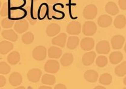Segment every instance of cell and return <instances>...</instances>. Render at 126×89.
<instances>
[{
	"label": "cell",
	"instance_id": "obj_1",
	"mask_svg": "<svg viewBox=\"0 0 126 89\" xmlns=\"http://www.w3.org/2000/svg\"><path fill=\"white\" fill-rule=\"evenodd\" d=\"M27 12L23 8L10 9L8 18L12 21L21 20L27 16Z\"/></svg>",
	"mask_w": 126,
	"mask_h": 89
},
{
	"label": "cell",
	"instance_id": "obj_2",
	"mask_svg": "<svg viewBox=\"0 0 126 89\" xmlns=\"http://www.w3.org/2000/svg\"><path fill=\"white\" fill-rule=\"evenodd\" d=\"M98 14V9L94 4H90L85 7L83 10V16L86 19H93Z\"/></svg>",
	"mask_w": 126,
	"mask_h": 89
},
{
	"label": "cell",
	"instance_id": "obj_3",
	"mask_svg": "<svg viewBox=\"0 0 126 89\" xmlns=\"http://www.w3.org/2000/svg\"><path fill=\"white\" fill-rule=\"evenodd\" d=\"M46 56L47 49L43 45L36 47L32 52V57L36 61H43L46 59Z\"/></svg>",
	"mask_w": 126,
	"mask_h": 89
},
{
	"label": "cell",
	"instance_id": "obj_4",
	"mask_svg": "<svg viewBox=\"0 0 126 89\" xmlns=\"http://www.w3.org/2000/svg\"><path fill=\"white\" fill-rule=\"evenodd\" d=\"M96 30V24L94 21H86L82 26V33L86 36H93Z\"/></svg>",
	"mask_w": 126,
	"mask_h": 89
},
{
	"label": "cell",
	"instance_id": "obj_5",
	"mask_svg": "<svg viewBox=\"0 0 126 89\" xmlns=\"http://www.w3.org/2000/svg\"><path fill=\"white\" fill-rule=\"evenodd\" d=\"M60 65L58 61L53 59L48 60L44 65L45 71L47 73L52 74L57 73L60 70Z\"/></svg>",
	"mask_w": 126,
	"mask_h": 89
},
{
	"label": "cell",
	"instance_id": "obj_6",
	"mask_svg": "<svg viewBox=\"0 0 126 89\" xmlns=\"http://www.w3.org/2000/svg\"><path fill=\"white\" fill-rule=\"evenodd\" d=\"M67 32L72 35H77L81 31V24L78 21H72L67 26Z\"/></svg>",
	"mask_w": 126,
	"mask_h": 89
},
{
	"label": "cell",
	"instance_id": "obj_7",
	"mask_svg": "<svg viewBox=\"0 0 126 89\" xmlns=\"http://www.w3.org/2000/svg\"><path fill=\"white\" fill-rule=\"evenodd\" d=\"M125 42V38L121 35H116L113 36L111 39V47L115 50L122 49Z\"/></svg>",
	"mask_w": 126,
	"mask_h": 89
},
{
	"label": "cell",
	"instance_id": "obj_8",
	"mask_svg": "<svg viewBox=\"0 0 126 89\" xmlns=\"http://www.w3.org/2000/svg\"><path fill=\"white\" fill-rule=\"evenodd\" d=\"M110 45L107 41L103 40L99 41L96 46V51L97 53L101 55H106L109 53Z\"/></svg>",
	"mask_w": 126,
	"mask_h": 89
},
{
	"label": "cell",
	"instance_id": "obj_9",
	"mask_svg": "<svg viewBox=\"0 0 126 89\" xmlns=\"http://www.w3.org/2000/svg\"><path fill=\"white\" fill-rule=\"evenodd\" d=\"M42 72L39 69H32L27 73V78L31 82H38L41 76Z\"/></svg>",
	"mask_w": 126,
	"mask_h": 89
},
{
	"label": "cell",
	"instance_id": "obj_10",
	"mask_svg": "<svg viewBox=\"0 0 126 89\" xmlns=\"http://www.w3.org/2000/svg\"><path fill=\"white\" fill-rule=\"evenodd\" d=\"M29 23L25 19H21L16 21L14 26V30L18 33H23L28 30Z\"/></svg>",
	"mask_w": 126,
	"mask_h": 89
},
{
	"label": "cell",
	"instance_id": "obj_11",
	"mask_svg": "<svg viewBox=\"0 0 126 89\" xmlns=\"http://www.w3.org/2000/svg\"><path fill=\"white\" fill-rule=\"evenodd\" d=\"M96 55L94 51L87 52L84 53L82 57V64L85 66H89L94 63V59H95Z\"/></svg>",
	"mask_w": 126,
	"mask_h": 89
},
{
	"label": "cell",
	"instance_id": "obj_12",
	"mask_svg": "<svg viewBox=\"0 0 126 89\" xmlns=\"http://www.w3.org/2000/svg\"><path fill=\"white\" fill-rule=\"evenodd\" d=\"M81 48L84 51H90L94 49V41L92 38H84L81 40L80 43Z\"/></svg>",
	"mask_w": 126,
	"mask_h": 89
},
{
	"label": "cell",
	"instance_id": "obj_13",
	"mask_svg": "<svg viewBox=\"0 0 126 89\" xmlns=\"http://www.w3.org/2000/svg\"><path fill=\"white\" fill-rule=\"evenodd\" d=\"M67 36L64 33H61L59 34L55 38H53L52 40V44L55 45H58L61 47H64L65 45V42H66Z\"/></svg>",
	"mask_w": 126,
	"mask_h": 89
},
{
	"label": "cell",
	"instance_id": "obj_14",
	"mask_svg": "<svg viewBox=\"0 0 126 89\" xmlns=\"http://www.w3.org/2000/svg\"><path fill=\"white\" fill-rule=\"evenodd\" d=\"M9 81L12 86L16 87V86H19L22 83L23 78L20 73L17 72H15L10 74L9 78Z\"/></svg>",
	"mask_w": 126,
	"mask_h": 89
},
{
	"label": "cell",
	"instance_id": "obj_15",
	"mask_svg": "<svg viewBox=\"0 0 126 89\" xmlns=\"http://www.w3.org/2000/svg\"><path fill=\"white\" fill-rule=\"evenodd\" d=\"M111 23H112V18L109 15H103L98 18V26L102 28H106V27H109Z\"/></svg>",
	"mask_w": 126,
	"mask_h": 89
},
{
	"label": "cell",
	"instance_id": "obj_16",
	"mask_svg": "<svg viewBox=\"0 0 126 89\" xmlns=\"http://www.w3.org/2000/svg\"><path fill=\"white\" fill-rule=\"evenodd\" d=\"M61 30V27L56 23H52L47 26L46 33L50 37H53L59 33Z\"/></svg>",
	"mask_w": 126,
	"mask_h": 89
},
{
	"label": "cell",
	"instance_id": "obj_17",
	"mask_svg": "<svg viewBox=\"0 0 126 89\" xmlns=\"http://www.w3.org/2000/svg\"><path fill=\"white\" fill-rule=\"evenodd\" d=\"M1 35L4 39L9 40L10 41L16 42L18 40V35L14 30H5L1 33Z\"/></svg>",
	"mask_w": 126,
	"mask_h": 89
},
{
	"label": "cell",
	"instance_id": "obj_18",
	"mask_svg": "<svg viewBox=\"0 0 126 89\" xmlns=\"http://www.w3.org/2000/svg\"><path fill=\"white\" fill-rule=\"evenodd\" d=\"M14 49V44L10 41H2L0 43V53L1 55H6Z\"/></svg>",
	"mask_w": 126,
	"mask_h": 89
},
{
	"label": "cell",
	"instance_id": "obj_19",
	"mask_svg": "<svg viewBox=\"0 0 126 89\" xmlns=\"http://www.w3.org/2000/svg\"><path fill=\"white\" fill-rule=\"evenodd\" d=\"M123 54L120 52H113L109 55L110 63L112 64H118L120 63L123 59Z\"/></svg>",
	"mask_w": 126,
	"mask_h": 89
},
{
	"label": "cell",
	"instance_id": "obj_20",
	"mask_svg": "<svg viewBox=\"0 0 126 89\" xmlns=\"http://www.w3.org/2000/svg\"><path fill=\"white\" fill-rule=\"evenodd\" d=\"M106 12L111 16L116 15L119 13V9L117 5L113 2H109L105 6Z\"/></svg>",
	"mask_w": 126,
	"mask_h": 89
},
{
	"label": "cell",
	"instance_id": "obj_21",
	"mask_svg": "<svg viewBox=\"0 0 126 89\" xmlns=\"http://www.w3.org/2000/svg\"><path fill=\"white\" fill-rule=\"evenodd\" d=\"M85 79L89 82H95L98 79V73L94 70H87L84 74Z\"/></svg>",
	"mask_w": 126,
	"mask_h": 89
},
{
	"label": "cell",
	"instance_id": "obj_22",
	"mask_svg": "<svg viewBox=\"0 0 126 89\" xmlns=\"http://www.w3.org/2000/svg\"><path fill=\"white\" fill-rule=\"evenodd\" d=\"M62 50L56 46H52L48 50V56L50 58L58 59L62 55Z\"/></svg>",
	"mask_w": 126,
	"mask_h": 89
},
{
	"label": "cell",
	"instance_id": "obj_23",
	"mask_svg": "<svg viewBox=\"0 0 126 89\" xmlns=\"http://www.w3.org/2000/svg\"><path fill=\"white\" fill-rule=\"evenodd\" d=\"M49 8L47 3H43L39 7L38 11V18L39 20H43L48 15Z\"/></svg>",
	"mask_w": 126,
	"mask_h": 89
},
{
	"label": "cell",
	"instance_id": "obj_24",
	"mask_svg": "<svg viewBox=\"0 0 126 89\" xmlns=\"http://www.w3.org/2000/svg\"><path fill=\"white\" fill-rule=\"evenodd\" d=\"M73 61V55L71 53H65L63 55L60 59L61 64L63 67L70 66Z\"/></svg>",
	"mask_w": 126,
	"mask_h": 89
},
{
	"label": "cell",
	"instance_id": "obj_25",
	"mask_svg": "<svg viewBox=\"0 0 126 89\" xmlns=\"http://www.w3.org/2000/svg\"><path fill=\"white\" fill-rule=\"evenodd\" d=\"M21 59L20 54L18 53V52H11L9 55L7 56V61L11 65H16L19 62Z\"/></svg>",
	"mask_w": 126,
	"mask_h": 89
},
{
	"label": "cell",
	"instance_id": "obj_26",
	"mask_svg": "<svg viewBox=\"0 0 126 89\" xmlns=\"http://www.w3.org/2000/svg\"><path fill=\"white\" fill-rule=\"evenodd\" d=\"M114 26L116 29H123L126 25V18L124 15H119L115 18L113 22Z\"/></svg>",
	"mask_w": 126,
	"mask_h": 89
},
{
	"label": "cell",
	"instance_id": "obj_27",
	"mask_svg": "<svg viewBox=\"0 0 126 89\" xmlns=\"http://www.w3.org/2000/svg\"><path fill=\"white\" fill-rule=\"evenodd\" d=\"M79 40V38L75 36H71L69 37L67 43V47L70 50H73L78 47Z\"/></svg>",
	"mask_w": 126,
	"mask_h": 89
},
{
	"label": "cell",
	"instance_id": "obj_28",
	"mask_svg": "<svg viewBox=\"0 0 126 89\" xmlns=\"http://www.w3.org/2000/svg\"><path fill=\"white\" fill-rule=\"evenodd\" d=\"M10 9L23 8L26 4V0H8Z\"/></svg>",
	"mask_w": 126,
	"mask_h": 89
},
{
	"label": "cell",
	"instance_id": "obj_29",
	"mask_svg": "<svg viewBox=\"0 0 126 89\" xmlns=\"http://www.w3.org/2000/svg\"><path fill=\"white\" fill-rule=\"evenodd\" d=\"M41 81L44 84L51 86V85H53L55 83L56 78L53 74H44L42 77Z\"/></svg>",
	"mask_w": 126,
	"mask_h": 89
},
{
	"label": "cell",
	"instance_id": "obj_30",
	"mask_svg": "<svg viewBox=\"0 0 126 89\" xmlns=\"http://www.w3.org/2000/svg\"><path fill=\"white\" fill-rule=\"evenodd\" d=\"M115 74L119 77H123L126 74V62L124 61L119 64L115 70Z\"/></svg>",
	"mask_w": 126,
	"mask_h": 89
},
{
	"label": "cell",
	"instance_id": "obj_31",
	"mask_svg": "<svg viewBox=\"0 0 126 89\" xmlns=\"http://www.w3.org/2000/svg\"><path fill=\"white\" fill-rule=\"evenodd\" d=\"M99 83L104 86H109L112 82V76L109 73H105L102 74L99 79Z\"/></svg>",
	"mask_w": 126,
	"mask_h": 89
},
{
	"label": "cell",
	"instance_id": "obj_32",
	"mask_svg": "<svg viewBox=\"0 0 126 89\" xmlns=\"http://www.w3.org/2000/svg\"><path fill=\"white\" fill-rule=\"evenodd\" d=\"M22 41L25 44H31L34 40V35L32 33L27 32L22 36Z\"/></svg>",
	"mask_w": 126,
	"mask_h": 89
},
{
	"label": "cell",
	"instance_id": "obj_33",
	"mask_svg": "<svg viewBox=\"0 0 126 89\" xmlns=\"http://www.w3.org/2000/svg\"><path fill=\"white\" fill-rule=\"evenodd\" d=\"M107 63H108V59L105 56H99L96 59V64L99 67H104L107 65Z\"/></svg>",
	"mask_w": 126,
	"mask_h": 89
},
{
	"label": "cell",
	"instance_id": "obj_34",
	"mask_svg": "<svg viewBox=\"0 0 126 89\" xmlns=\"http://www.w3.org/2000/svg\"><path fill=\"white\" fill-rule=\"evenodd\" d=\"M10 70V65L5 62H0V74H7Z\"/></svg>",
	"mask_w": 126,
	"mask_h": 89
},
{
	"label": "cell",
	"instance_id": "obj_35",
	"mask_svg": "<svg viewBox=\"0 0 126 89\" xmlns=\"http://www.w3.org/2000/svg\"><path fill=\"white\" fill-rule=\"evenodd\" d=\"M14 24V21L11 20L8 17H5L1 21V26L4 29H10L12 27Z\"/></svg>",
	"mask_w": 126,
	"mask_h": 89
},
{
	"label": "cell",
	"instance_id": "obj_36",
	"mask_svg": "<svg viewBox=\"0 0 126 89\" xmlns=\"http://www.w3.org/2000/svg\"><path fill=\"white\" fill-rule=\"evenodd\" d=\"M10 9V7H9L8 2L4 3L2 6V8H1V12H0V15H1V16L3 17L7 16L8 15H9Z\"/></svg>",
	"mask_w": 126,
	"mask_h": 89
},
{
	"label": "cell",
	"instance_id": "obj_37",
	"mask_svg": "<svg viewBox=\"0 0 126 89\" xmlns=\"http://www.w3.org/2000/svg\"><path fill=\"white\" fill-rule=\"evenodd\" d=\"M55 14L52 15V18L55 19H62L64 17V14L61 11H57V10H53Z\"/></svg>",
	"mask_w": 126,
	"mask_h": 89
},
{
	"label": "cell",
	"instance_id": "obj_38",
	"mask_svg": "<svg viewBox=\"0 0 126 89\" xmlns=\"http://www.w3.org/2000/svg\"><path fill=\"white\" fill-rule=\"evenodd\" d=\"M118 4L119 7L123 10H126V0H119Z\"/></svg>",
	"mask_w": 126,
	"mask_h": 89
},
{
	"label": "cell",
	"instance_id": "obj_39",
	"mask_svg": "<svg viewBox=\"0 0 126 89\" xmlns=\"http://www.w3.org/2000/svg\"><path fill=\"white\" fill-rule=\"evenodd\" d=\"M6 84V79L4 76L0 75V88L3 87Z\"/></svg>",
	"mask_w": 126,
	"mask_h": 89
},
{
	"label": "cell",
	"instance_id": "obj_40",
	"mask_svg": "<svg viewBox=\"0 0 126 89\" xmlns=\"http://www.w3.org/2000/svg\"><path fill=\"white\" fill-rule=\"evenodd\" d=\"M54 89H67V87L65 85L63 84H58L55 86Z\"/></svg>",
	"mask_w": 126,
	"mask_h": 89
},
{
	"label": "cell",
	"instance_id": "obj_41",
	"mask_svg": "<svg viewBox=\"0 0 126 89\" xmlns=\"http://www.w3.org/2000/svg\"><path fill=\"white\" fill-rule=\"evenodd\" d=\"M47 1V2L49 4H53L56 3V2H58L60 0H46Z\"/></svg>",
	"mask_w": 126,
	"mask_h": 89
},
{
	"label": "cell",
	"instance_id": "obj_42",
	"mask_svg": "<svg viewBox=\"0 0 126 89\" xmlns=\"http://www.w3.org/2000/svg\"><path fill=\"white\" fill-rule=\"evenodd\" d=\"M38 89H52V88L50 87H48V86H41V87H39Z\"/></svg>",
	"mask_w": 126,
	"mask_h": 89
},
{
	"label": "cell",
	"instance_id": "obj_43",
	"mask_svg": "<svg viewBox=\"0 0 126 89\" xmlns=\"http://www.w3.org/2000/svg\"><path fill=\"white\" fill-rule=\"evenodd\" d=\"M94 89H106L104 87H103V86H96V87H94Z\"/></svg>",
	"mask_w": 126,
	"mask_h": 89
},
{
	"label": "cell",
	"instance_id": "obj_44",
	"mask_svg": "<svg viewBox=\"0 0 126 89\" xmlns=\"http://www.w3.org/2000/svg\"><path fill=\"white\" fill-rule=\"evenodd\" d=\"M15 89H26L24 87H23V86H20V87H17V88H16Z\"/></svg>",
	"mask_w": 126,
	"mask_h": 89
},
{
	"label": "cell",
	"instance_id": "obj_45",
	"mask_svg": "<svg viewBox=\"0 0 126 89\" xmlns=\"http://www.w3.org/2000/svg\"><path fill=\"white\" fill-rule=\"evenodd\" d=\"M126 77H125V78H124V85H125V86H126Z\"/></svg>",
	"mask_w": 126,
	"mask_h": 89
},
{
	"label": "cell",
	"instance_id": "obj_46",
	"mask_svg": "<svg viewBox=\"0 0 126 89\" xmlns=\"http://www.w3.org/2000/svg\"><path fill=\"white\" fill-rule=\"evenodd\" d=\"M31 1H32V2H35V1H38V0H31Z\"/></svg>",
	"mask_w": 126,
	"mask_h": 89
},
{
	"label": "cell",
	"instance_id": "obj_47",
	"mask_svg": "<svg viewBox=\"0 0 126 89\" xmlns=\"http://www.w3.org/2000/svg\"><path fill=\"white\" fill-rule=\"evenodd\" d=\"M1 0H0V8H1Z\"/></svg>",
	"mask_w": 126,
	"mask_h": 89
},
{
	"label": "cell",
	"instance_id": "obj_48",
	"mask_svg": "<svg viewBox=\"0 0 126 89\" xmlns=\"http://www.w3.org/2000/svg\"><path fill=\"white\" fill-rule=\"evenodd\" d=\"M0 31H1V26H0Z\"/></svg>",
	"mask_w": 126,
	"mask_h": 89
},
{
	"label": "cell",
	"instance_id": "obj_49",
	"mask_svg": "<svg viewBox=\"0 0 126 89\" xmlns=\"http://www.w3.org/2000/svg\"><path fill=\"white\" fill-rule=\"evenodd\" d=\"M123 89H126V87H124V88H123Z\"/></svg>",
	"mask_w": 126,
	"mask_h": 89
},
{
	"label": "cell",
	"instance_id": "obj_50",
	"mask_svg": "<svg viewBox=\"0 0 126 89\" xmlns=\"http://www.w3.org/2000/svg\"></svg>",
	"mask_w": 126,
	"mask_h": 89
}]
</instances>
